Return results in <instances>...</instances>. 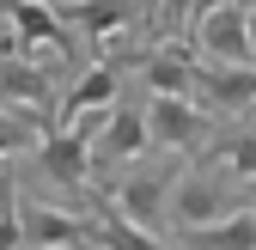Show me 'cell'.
I'll list each match as a JSON object with an SVG mask.
<instances>
[{
	"mask_svg": "<svg viewBox=\"0 0 256 250\" xmlns=\"http://www.w3.org/2000/svg\"><path fill=\"white\" fill-rule=\"evenodd\" d=\"M183 165L189 159H171V152H146V159H134V165L110 183V208L122 214L128 226L165 238V226H171V196H177V183H183Z\"/></svg>",
	"mask_w": 256,
	"mask_h": 250,
	"instance_id": "cell-1",
	"label": "cell"
},
{
	"mask_svg": "<svg viewBox=\"0 0 256 250\" xmlns=\"http://www.w3.org/2000/svg\"><path fill=\"white\" fill-rule=\"evenodd\" d=\"M244 208H250V190L238 177H226L208 159H189L177 196H171V232H208L220 220H238Z\"/></svg>",
	"mask_w": 256,
	"mask_h": 250,
	"instance_id": "cell-2",
	"label": "cell"
},
{
	"mask_svg": "<svg viewBox=\"0 0 256 250\" xmlns=\"http://www.w3.org/2000/svg\"><path fill=\"white\" fill-rule=\"evenodd\" d=\"M152 152V134H146V104L140 98H122L110 110V122L98 128V140H92V183H98V196H110V183Z\"/></svg>",
	"mask_w": 256,
	"mask_h": 250,
	"instance_id": "cell-3",
	"label": "cell"
},
{
	"mask_svg": "<svg viewBox=\"0 0 256 250\" xmlns=\"http://www.w3.org/2000/svg\"><path fill=\"white\" fill-rule=\"evenodd\" d=\"M220 122L189 104V98H146V134H152V152H171V159H202L208 140H214Z\"/></svg>",
	"mask_w": 256,
	"mask_h": 250,
	"instance_id": "cell-4",
	"label": "cell"
},
{
	"mask_svg": "<svg viewBox=\"0 0 256 250\" xmlns=\"http://www.w3.org/2000/svg\"><path fill=\"white\" fill-rule=\"evenodd\" d=\"M0 6H6L12 55H61V61L80 55V37L68 30L61 6H49V0H0Z\"/></svg>",
	"mask_w": 256,
	"mask_h": 250,
	"instance_id": "cell-5",
	"label": "cell"
},
{
	"mask_svg": "<svg viewBox=\"0 0 256 250\" xmlns=\"http://www.w3.org/2000/svg\"><path fill=\"white\" fill-rule=\"evenodd\" d=\"M196 104L214 122H238L256 110V68H226V61H196Z\"/></svg>",
	"mask_w": 256,
	"mask_h": 250,
	"instance_id": "cell-6",
	"label": "cell"
},
{
	"mask_svg": "<svg viewBox=\"0 0 256 250\" xmlns=\"http://www.w3.org/2000/svg\"><path fill=\"white\" fill-rule=\"evenodd\" d=\"M202 61H226V68H256V43H250V12L238 6H220L214 18L196 24V37H189Z\"/></svg>",
	"mask_w": 256,
	"mask_h": 250,
	"instance_id": "cell-7",
	"label": "cell"
},
{
	"mask_svg": "<svg viewBox=\"0 0 256 250\" xmlns=\"http://www.w3.org/2000/svg\"><path fill=\"white\" fill-rule=\"evenodd\" d=\"M196 49L189 43H146L140 55V86H146V98H189L196 104Z\"/></svg>",
	"mask_w": 256,
	"mask_h": 250,
	"instance_id": "cell-8",
	"label": "cell"
},
{
	"mask_svg": "<svg viewBox=\"0 0 256 250\" xmlns=\"http://www.w3.org/2000/svg\"><path fill=\"white\" fill-rule=\"evenodd\" d=\"M61 244H74L86 250L92 244V220H80V214H61L49 202H18V250H61Z\"/></svg>",
	"mask_w": 256,
	"mask_h": 250,
	"instance_id": "cell-9",
	"label": "cell"
},
{
	"mask_svg": "<svg viewBox=\"0 0 256 250\" xmlns=\"http://www.w3.org/2000/svg\"><path fill=\"white\" fill-rule=\"evenodd\" d=\"M122 104V68L116 61H92V68L61 92V110H55V128H74L80 116H92V110H116Z\"/></svg>",
	"mask_w": 256,
	"mask_h": 250,
	"instance_id": "cell-10",
	"label": "cell"
},
{
	"mask_svg": "<svg viewBox=\"0 0 256 250\" xmlns=\"http://www.w3.org/2000/svg\"><path fill=\"white\" fill-rule=\"evenodd\" d=\"M202 159H208V165H220L226 177H238L244 190L256 196V116H238V122H220Z\"/></svg>",
	"mask_w": 256,
	"mask_h": 250,
	"instance_id": "cell-11",
	"label": "cell"
},
{
	"mask_svg": "<svg viewBox=\"0 0 256 250\" xmlns=\"http://www.w3.org/2000/svg\"><path fill=\"white\" fill-rule=\"evenodd\" d=\"M92 250H177V244L152 238V232H140V226H128L122 214L110 208V196H104L98 214H92Z\"/></svg>",
	"mask_w": 256,
	"mask_h": 250,
	"instance_id": "cell-12",
	"label": "cell"
},
{
	"mask_svg": "<svg viewBox=\"0 0 256 250\" xmlns=\"http://www.w3.org/2000/svg\"><path fill=\"white\" fill-rule=\"evenodd\" d=\"M177 250H256V214L244 208L238 220H220L208 232H177Z\"/></svg>",
	"mask_w": 256,
	"mask_h": 250,
	"instance_id": "cell-13",
	"label": "cell"
},
{
	"mask_svg": "<svg viewBox=\"0 0 256 250\" xmlns=\"http://www.w3.org/2000/svg\"><path fill=\"white\" fill-rule=\"evenodd\" d=\"M43 134H49L43 116H30V110H0V165H12L18 152H37Z\"/></svg>",
	"mask_w": 256,
	"mask_h": 250,
	"instance_id": "cell-14",
	"label": "cell"
},
{
	"mask_svg": "<svg viewBox=\"0 0 256 250\" xmlns=\"http://www.w3.org/2000/svg\"><path fill=\"white\" fill-rule=\"evenodd\" d=\"M232 6H238V12H256V0H232Z\"/></svg>",
	"mask_w": 256,
	"mask_h": 250,
	"instance_id": "cell-15",
	"label": "cell"
},
{
	"mask_svg": "<svg viewBox=\"0 0 256 250\" xmlns=\"http://www.w3.org/2000/svg\"><path fill=\"white\" fill-rule=\"evenodd\" d=\"M250 43H256V12H250Z\"/></svg>",
	"mask_w": 256,
	"mask_h": 250,
	"instance_id": "cell-16",
	"label": "cell"
},
{
	"mask_svg": "<svg viewBox=\"0 0 256 250\" xmlns=\"http://www.w3.org/2000/svg\"><path fill=\"white\" fill-rule=\"evenodd\" d=\"M250 214H256V196H250Z\"/></svg>",
	"mask_w": 256,
	"mask_h": 250,
	"instance_id": "cell-17",
	"label": "cell"
}]
</instances>
